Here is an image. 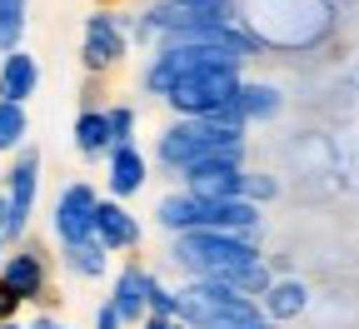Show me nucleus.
Returning a JSON list of instances; mask_svg holds the SVG:
<instances>
[{"label": "nucleus", "mask_w": 359, "mask_h": 329, "mask_svg": "<svg viewBox=\"0 0 359 329\" xmlns=\"http://www.w3.org/2000/svg\"><path fill=\"white\" fill-rule=\"evenodd\" d=\"M105 120H110V140H115V145H135V130H140V110H135L130 100L105 105Z\"/></svg>", "instance_id": "412c9836"}, {"label": "nucleus", "mask_w": 359, "mask_h": 329, "mask_svg": "<svg viewBox=\"0 0 359 329\" xmlns=\"http://www.w3.org/2000/svg\"><path fill=\"white\" fill-rule=\"evenodd\" d=\"M280 195V180L275 175H264V170H250L245 165V175H240V200H250V205H269V200H275Z\"/></svg>", "instance_id": "4be33fe9"}, {"label": "nucleus", "mask_w": 359, "mask_h": 329, "mask_svg": "<svg viewBox=\"0 0 359 329\" xmlns=\"http://www.w3.org/2000/svg\"><path fill=\"white\" fill-rule=\"evenodd\" d=\"M304 309H309V285H304V279H294V274H275V285L259 295V314L275 324V329H280V324H294Z\"/></svg>", "instance_id": "4468645a"}, {"label": "nucleus", "mask_w": 359, "mask_h": 329, "mask_svg": "<svg viewBox=\"0 0 359 329\" xmlns=\"http://www.w3.org/2000/svg\"><path fill=\"white\" fill-rule=\"evenodd\" d=\"M264 250L250 234H224V229H190V234H175L170 240V264L185 274V279H230L250 264H259Z\"/></svg>", "instance_id": "f257e3e1"}, {"label": "nucleus", "mask_w": 359, "mask_h": 329, "mask_svg": "<svg viewBox=\"0 0 359 329\" xmlns=\"http://www.w3.org/2000/svg\"><path fill=\"white\" fill-rule=\"evenodd\" d=\"M25 25H30V0H0V55L20 51Z\"/></svg>", "instance_id": "6ab92c4d"}, {"label": "nucleus", "mask_w": 359, "mask_h": 329, "mask_svg": "<svg viewBox=\"0 0 359 329\" xmlns=\"http://www.w3.org/2000/svg\"><path fill=\"white\" fill-rule=\"evenodd\" d=\"M60 264L75 274V279H100L110 269V250L100 240H85V245H65L60 250Z\"/></svg>", "instance_id": "a211bd4d"}, {"label": "nucleus", "mask_w": 359, "mask_h": 329, "mask_svg": "<svg viewBox=\"0 0 359 329\" xmlns=\"http://www.w3.org/2000/svg\"><path fill=\"white\" fill-rule=\"evenodd\" d=\"M130 30H135V15L90 11V15H85V35H80V70H85L90 80L120 70V65L130 60Z\"/></svg>", "instance_id": "39448f33"}, {"label": "nucleus", "mask_w": 359, "mask_h": 329, "mask_svg": "<svg viewBox=\"0 0 359 329\" xmlns=\"http://www.w3.org/2000/svg\"><path fill=\"white\" fill-rule=\"evenodd\" d=\"M25 329H70V324H60L55 314H45V309H40V314H35V319H30Z\"/></svg>", "instance_id": "bb28decb"}, {"label": "nucleus", "mask_w": 359, "mask_h": 329, "mask_svg": "<svg viewBox=\"0 0 359 329\" xmlns=\"http://www.w3.org/2000/svg\"><path fill=\"white\" fill-rule=\"evenodd\" d=\"M95 240H100L110 255H135V250H140V240H145V224L130 215L125 200L100 195V205H95Z\"/></svg>", "instance_id": "9b49d317"}, {"label": "nucleus", "mask_w": 359, "mask_h": 329, "mask_svg": "<svg viewBox=\"0 0 359 329\" xmlns=\"http://www.w3.org/2000/svg\"><path fill=\"white\" fill-rule=\"evenodd\" d=\"M6 250H11V245H6V234H0V260H6Z\"/></svg>", "instance_id": "c756f323"}, {"label": "nucleus", "mask_w": 359, "mask_h": 329, "mask_svg": "<svg viewBox=\"0 0 359 329\" xmlns=\"http://www.w3.org/2000/svg\"><path fill=\"white\" fill-rule=\"evenodd\" d=\"M35 200H40V150L35 145H20L11 170H6V205H11V220H6V245H20L30 240V215H35Z\"/></svg>", "instance_id": "0eeeda50"}, {"label": "nucleus", "mask_w": 359, "mask_h": 329, "mask_svg": "<svg viewBox=\"0 0 359 329\" xmlns=\"http://www.w3.org/2000/svg\"><path fill=\"white\" fill-rule=\"evenodd\" d=\"M70 140H75V155H80V160H105V155L115 150L105 105H80V115H75V125H70Z\"/></svg>", "instance_id": "dca6fc26"}, {"label": "nucleus", "mask_w": 359, "mask_h": 329, "mask_svg": "<svg viewBox=\"0 0 359 329\" xmlns=\"http://www.w3.org/2000/svg\"><path fill=\"white\" fill-rule=\"evenodd\" d=\"M150 184V160H145V150L140 145H115L110 155H105V195L110 200H135Z\"/></svg>", "instance_id": "f8f14e48"}, {"label": "nucleus", "mask_w": 359, "mask_h": 329, "mask_svg": "<svg viewBox=\"0 0 359 329\" xmlns=\"http://www.w3.org/2000/svg\"><path fill=\"white\" fill-rule=\"evenodd\" d=\"M245 175V145H224L180 170V190H190L195 200H235Z\"/></svg>", "instance_id": "423d86ee"}, {"label": "nucleus", "mask_w": 359, "mask_h": 329, "mask_svg": "<svg viewBox=\"0 0 359 329\" xmlns=\"http://www.w3.org/2000/svg\"><path fill=\"white\" fill-rule=\"evenodd\" d=\"M95 205H100V190L90 180H70L60 184V195L50 205V234H55V245H85V240H95Z\"/></svg>", "instance_id": "6e6552de"}, {"label": "nucleus", "mask_w": 359, "mask_h": 329, "mask_svg": "<svg viewBox=\"0 0 359 329\" xmlns=\"http://www.w3.org/2000/svg\"><path fill=\"white\" fill-rule=\"evenodd\" d=\"M0 180H6V175H0Z\"/></svg>", "instance_id": "7c9ffc66"}, {"label": "nucleus", "mask_w": 359, "mask_h": 329, "mask_svg": "<svg viewBox=\"0 0 359 329\" xmlns=\"http://www.w3.org/2000/svg\"><path fill=\"white\" fill-rule=\"evenodd\" d=\"M40 90V60L25 51H11V55H0V100H11V105H30V95Z\"/></svg>", "instance_id": "2eb2a0df"}, {"label": "nucleus", "mask_w": 359, "mask_h": 329, "mask_svg": "<svg viewBox=\"0 0 359 329\" xmlns=\"http://www.w3.org/2000/svg\"><path fill=\"white\" fill-rule=\"evenodd\" d=\"M210 329H275V324H269V319L259 314V319H235V324H210Z\"/></svg>", "instance_id": "a878e982"}, {"label": "nucleus", "mask_w": 359, "mask_h": 329, "mask_svg": "<svg viewBox=\"0 0 359 329\" xmlns=\"http://www.w3.org/2000/svg\"><path fill=\"white\" fill-rule=\"evenodd\" d=\"M175 319H185L190 329L259 319V300L240 295L235 285H224V279H185V285H175Z\"/></svg>", "instance_id": "7ed1b4c3"}, {"label": "nucleus", "mask_w": 359, "mask_h": 329, "mask_svg": "<svg viewBox=\"0 0 359 329\" xmlns=\"http://www.w3.org/2000/svg\"><path fill=\"white\" fill-rule=\"evenodd\" d=\"M95 329H125V319L115 314V304H110V300H100V304H95Z\"/></svg>", "instance_id": "b1692460"}, {"label": "nucleus", "mask_w": 359, "mask_h": 329, "mask_svg": "<svg viewBox=\"0 0 359 329\" xmlns=\"http://www.w3.org/2000/svg\"><path fill=\"white\" fill-rule=\"evenodd\" d=\"M25 135H30V115H25V105L0 100V155H15V150L25 145Z\"/></svg>", "instance_id": "aec40b11"}, {"label": "nucleus", "mask_w": 359, "mask_h": 329, "mask_svg": "<svg viewBox=\"0 0 359 329\" xmlns=\"http://www.w3.org/2000/svg\"><path fill=\"white\" fill-rule=\"evenodd\" d=\"M240 85H245V60H210L180 80L165 95V105L175 120H215L235 105Z\"/></svg>", "instance_id": "f03ea898"}, {"label": "nucleus", "mask_w": 359, "mask_h": 329, "mask_svg": "<svg viewBox=\"0 0 359 329\" xmlns=\"http://www.w3.org/2000/svg\"><path fill=\"white\" fill-rule=\"evenodd\" d=\"M224 145H250V135L235 130V125H219V120H170L155 135V165L180 175L190 160H200L210 150H224Z\"/></svg>", "instance_id": "20e7f679"}, {"label": "nucleus", "mask_w": 359, "mask_h": 329, "mask_svg": "<svg viewBox=\"0 0 359 329\" xmlns=\"http://www.w3.org/2000/svg\"><path fill=\"white\" fill-rule=\"evenodd\" d=\"M0 329H25V324H20V319H11V324H0Z\"/></svg>", "instance_id": "c85d7f7f"}, {"label": "nucleus", "mask_w": 359, "mask_h": 329, "mask_svg": "<svg viewBox=\"0 0 359 329\" xmlns=\"http://www.w3.org/2000/svg\"><path fill=\"white\" fill-rule=\"evenodd\" d=\"M145 264L140 260H125L120 269H115V279H110V304H115V314L125 319V329H140L145 324V314H150V304H145Z\"/></svg>", "instance_id": "ddd939ff"}, {"label": "nucleus", "mask_w": 359, "mask_h": 329, "mask_svg": "<svg viewBox=\"0 0 359 329\" xmlns=\"http://www.w3.org/2000/svg\"><path fill=\"white\" fill-rule=\"evenodd\" d=\"M6 220H11V205H6V190H0V234H6Z\"/></svg>", "instance_id": "cd10ccee"}, {"label": "nucleus", "mask_w": 359, "mask_h": 329, "mask_svg": "<svg viewBox=\"0 0 359 329\" xmlns=\"http://www.w3.org/2000/svg\"><path fill=\"white\" fill-rule=\"evenodd\" d=\"M0 285H6L20 304H45L50 300V260L35 240H20L0 260Z\"/></svg>", "instance_id": "1a4fd4ad"}, {"label": "nucleus", "mask_w": 359, "mask_h": 329, "mask_svg": "<svg viewBox=\"0 0 359 329\" xmlns=\"http://www.w3.org/2000/svg\"><path fill=\"white\" fill-rule=\"evenodd\" d=\"M280 110H285V90H280V85H269V80H245L240 95H235V105L224 110V115H215V120H219V125H235V130L250 135V125L275 120Z\"/></svg>", "instance_id": "9d476101"}, {"label": "nucleus", "mask_w": 359, "mask_h": 329, "mask_svg": "<svg viewBox=\"0 0 359 329\" xmlns=\"http://www.w3.org/2000/svg\"><path fill=\"white\" fill-rule=\"evenodd\" d=\"M155 224L170 234H190V229H200V200L190 195V190H170V195H160V205H155Z\"/></svg>", "instance_id": "f3484780"}, {"label": "nucleus", "mask_w": 359, "mask_h": 329, "mask_svg": "<svg viewBox=\"0 0 359 329\" xmlns=\"http://www.w3.org/2000/svg\"><path fill=\"white\" fill-rule=\"evenodd\" d=\"M145 304H150V314H175V285H165L155 269L145 274Z\"/></svg>", "instance_id": "5701e85b"}, {"label": "nucleus", "mask_w": 359, "mask_h": 329, "mask_svg": "<svg viewBox=\"0 0 359 329\" xmlns=\"http://www.w3.org/2000/svg\"><path fill=\"white\" fill-rule=\"evenodd\" d=\"M140 329H190V324H185V319H175V314H145Z\"/></svg>", "instance_id": "393cba45"}]
</instances>
